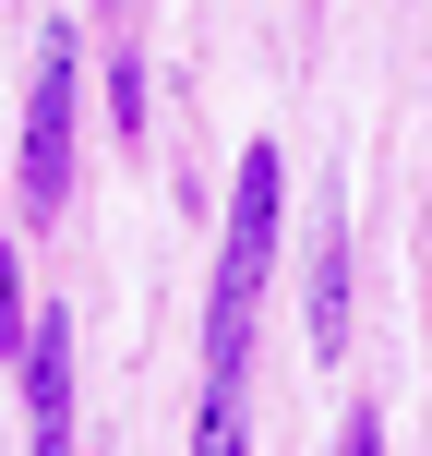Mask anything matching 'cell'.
Instances as JSON below:
<instances>
[{"label": "cell", "mask_w": 432, "mask_h": 456, "mask_svg": "<svg viewBox=\"0 0 432 456\" xmlns=\"http://www.w3.org/2000/svg\"><path fill=\"white\" fill-rule=\"evenodd\" d=\"M348 456H385V420H372V409H348V433H337Z\"/></svg>", "instance_id": "obj_6"}, {"label": "cell", "mask_w": 432, "mask_h": 456, "mask_svg": "<svg viewBox=\"0 0 432 456\" xmlns=\"http://www.w3.org/2000/svg\"><path fill=\"white\" fill-rule=\"evenodd\" d=\"M72 61H85V48L48 24V37H37V72H24V157H12L24 228H48V216H61V192H72Z\"/></svg>", "instance_id": "obj_2"}, {"label": "cell", "mask_w": 432, "mask_h": 456, "mask_svg": "<svg viewBox=\"0 0 432 456\" xmlns=\"http://www.w3.org/2000/svg\"><path fill=\"white\" fill-rule=\"evenodd\" d=\"M192 456H252V444H240V396H228V385H205V420H192Z\"/></svg>", "instance_id": "obj_4"}, {"label": "cell", "mask_w": 432, "mask_h": 456, "mask_svg": "<svg viewBox=\"0 0 432 456\" xmlns=\"http://www.w3.org/2000/svg\"><path fill=\"white\" fill-rule=\"evenodd\" d=\"M109 12H120V0H109Z\"/></svg>", "instance_id": "obj_7"}, {"label": "cell", "mask_w": 432, "mask_h": 456, "mask_svg": "<svg viewBox=\"0 0 432 456\" xmlns=\"http://www.w3.org/2000/svg\"><path fill=\"white\" fill-rule=\"evenodd\" d=\"M109 109H120V133L144 144V61H120V72H109Z\"/></svg>", "instance_id": "obj_5"}, {"label": "cell", "mask_w": 432, "mask_h": 456, "mask_svg": "<svg viewBox=\"0 0 432 456\" xmlns=\"http://www.w3.org/2000/svg\"><path fill=\"white\" fill-rule=\"evenodd\" d=\"M276 205H289L276 144H240V192H228V240H216V289H205V361H216L228 396H240V361H252V300H265V265H276Z\"/></svg>", "instance_id": "obj_1"}, {"label": "cell", "mask_w": 432, "mask_h": 456, "mask_svg": "<svg viewBox=\"0 0 432 456\" xmlns=\"http://www.w3.org/2000/svg\"><path fill=\"white\" fill-rule=\"evenodd\" d=\"M313 348L324 361L348 348V205H324V240H313Z\"/></svg>", "instance_id": "obj_3"}]
</instances>
